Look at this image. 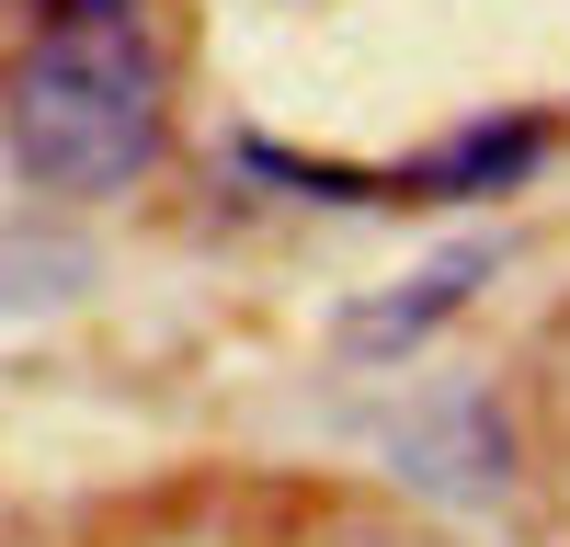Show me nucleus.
<instances>
[{
  "label": "nucleus",
  "instance_id": "obj_3",
  "mask_svg": "<svg viewBox=\"0 0 570 547\" xmlns=\"http://www.w3.org/2000/svg\"><path fill=\"white\" fill-rule=\"evenodd\" d=\"M491 262H502V240H468V251H434V262H422L400 297H365V308H343V331H331V342H343V365H400L411 342H434L445 319H456L468 297L491 286Z\"/></svg>",
  "mask_w": 570,
  "mask_h": 547
},
{
  "label": "nucleus",
  "instance_id": "obj_6",
  "mask_svg": "<svg viewBox=\"0 0 570 547\" xmlns=\"http://www.w3.org/2000/svg\"><path fill=\"white\" fill-rule=\"evenodd\" d=\"M35 23H137L149 12V0H23Z\"/></svg>",
  "mask_w": 570,
  "mask_h": 547
},
{
  "label": "nucleus",
  "instance_id": "obj_4",
  "mask_svg": "<svg viewBox=\"0 0 570 547\" xmlns=\"http://www.w3.org/2000/svg\"><path fill=\"white\" fill-rule=\"evenodd\" d=\"M548 160V126H525V115H502V126H456V137H434L422 160H400L389 171V206H468V195H513Z\"/></svg>",
  "mask_w": 570,
  "mask_h": 547
},
{
  "label": "nucleus",
  "instance_id": "obj_2",
  "mask_svg": "<svg viewBox=\"0 0 570 547\" xmlns=\"http://www.w3.org/2000/svg\"><path fill=\"white\" fill-rule=\"evenodd\" d=\"M389 456H400V479L434 490V501H502L513 490V422H502L480 388H445V399L400 410Z\"/></svg>",
  "mask_w": 570,
  "mask_h": 547
},
{
  "label": "nucleus",
  "instance_id": "obj_5",
  "mask_svg": "<svg viewBox=\"0 0 570 547\" xmlns=\"http://www.w3.org/2000/svg\"><path fill=\"white\" fill-rule=\"evenodd\" d=\"M240 171L285 182V195H331V206H389V171H343V160H297V149H240Z\"/></svg>",
  "mask_w": 570,
  "mask_h": 547
},
{
  "label": "nucleus",
  "instance_id": "obj_1",
  "mask_svg": "<svg viewBox=\"0 0 570 547\" xmlns=\"http://www.w3.org/2000/svg\"><path fill=\"white\" fill-rule=\"evenodd\" d=\"M12 171L58 206L137 195L171 137V69L137 23H35V46L0 80Z\"/></svg>",
  "mask_w": 570,
  "mask_h": 547
}]
</instances>
